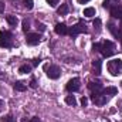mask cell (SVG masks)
Segmentation results:
<instances>
[{"instance_id":"20","label":"cell","mask_w":122,"mask_h":122,"mask_svg":"<svg viewBox=\"0 0 122 122\" xmlns=\"http://www.w3.org/2000/svg\"><path fill=\"white\" fill-rule=\"evenodd\" d=\"M23 4H24V7H26L27 10H31L33 6H34V1H33V0H23Z\"/></svg>"},{"instance_id":"18","label":"cell","mask_w":122,"mask_h":122,"mask_svg":"<svg viewBox=\"0 0 122 122\" xmlns=\"http://www.w3.org/2000/svg\"><path fill=\"white\" fill-rule=\"evenodd\" d=\"M65 102H67L68 105H71V107H75V105H77V99H75L74 95H68V97H65Z\"/></svg>"},{"instance_id":"1","label":"cell","mask_w":122,"mask_h":122,"mask_svg":"<svg viewBox=\"0 0 122 122\" xmlns=\"http://www.w3.org/2000/svg\"><path fill=\"white\" fill-rule=\"evenodd\" d=\"M108 71L114 77L121 75L122 74V60L121 58H114V60L108 61Z\"/></svg>"},{"instance_id":"32","label":"cell","mask_w":122,"mask_h":122,"mask_svg":"<svg viewBox=\"0 0 122 122\" xmlns=\"http://www.w3.org/2000/svg\"><path fill=\"white\" fill-rule=\"evenodd\" d=\"M29 122H41V121H40V118H38V117H34V118H31Z\"/></svg>"},{"instance_id":"21","label":"cell","mask_w":122,"mask_h":122,"mask_svg":"<svg viewBox=\"0 0 122 122\" xmlns=\"http://www.w3.org/2000/svg\"><path fill=\"white\" fill-rule=\"evenodd\" d=\"M21 26H23V27H21L23 31H26V33H27L29 29H30V21H29L27 19H24V20H23V23H21Z\"/></svg>"},{"instance_id":"13","label":"cell","mask_w":122,"mask_h":122,"mask_svg":"<svg viewBox=\"0 0 122 122\" xmlns=\"http://www.w3.org/2000/svg\"><path fill=\"white\" fill-rule=\"evenodd\" d=\"M102 94L104 95H109V97H114V95H117L118 94V90L115 88V87H107V88H104L102 90Z\"/></svg>"},{"instance_id":"2","label":"cell","mask_w":122,"mask_h":122,"mask_svg":"<svg viewBox=\"0 0 122 122\" xmlns=\"http://www.w3.org/2000/svg\"><path fill=\"white\" fill-rule=\"evenodd\" d=\"M13 46V34L10 31H0V47L10 48Z\"/></svg>"},{"instance_id":"6","label":"cell","mask_w":122,"mask_h":122,"mask_svg":"<svg viewBox=\"0 0 122 122\" xmlns=\"http://www.w3.org/2000/svg\"><path fill=\"white\" fill-rule=\"evenodd\" d=\"M40 40H41V36H40L38 33H29V34L26 36V43H27L29 46H36V44H38Z\"/></svg>"},{"instance_id":"25","label":"cell","mask_w":122,"mask_h":122,"mask_svg":"<svg viewBox=\"0 0 122 122\" xmlns=\"http://www.w3.org/2000/svg\"><path fill=\"white\" fill-rule=\"evenodd\" d=\"M37 29L43 33V31H46V26H44L43 23H38V21H37Z\"/></svg>"},{"instance_id":"8","label":"cell","mask_w":122,"mask_h":122,"mask_svg":"<svg viewBox=\"0 0 122 122\" xmlns=\"http://www.w3.org/2000/svg\"><path fill=\"white\" fill-rule=\"evenodd\" d=\"M80 78H72V80H70L68 81V84H67V91L70 92H77L80 90Z\"/></svg>"},{"instance_id":"3","label":"cell","mask_w":122,"mask_h":122,"mask_svg":"<svg viewBox=\"0 0 122 122\" xmlns=\"http://www.w3.org/2000/svg\"><path fill=\"white\" fill-rule=\"evenodd\" d=\"M101 54L104 57H107V58L111 57V56H114L115 54V44L112 41H109V40L104 41L102 43V47H101Z\"/></svg>"},{"instance_id":"34","label":"cell","mask_w":122,"mask_h":122,"mask_svg":"<svg viewBox=\"0 0 122 122\" xmlns=\"http://www.w3.org/2000/svg\"><path fill=\"white\" fill-rule=\"evenodd\" d=\"M3 107H4V102H3V101L0 99V111H1V108H3Z\"/></svg>"},{"instance_id":"31","label":"cell","mask_w":122,"mask_h":122,"mask_svg":"<svg viewBox=\"0 0 122 122\" xmlns=\"http://www.w3.org/2000/svg\"><path fill=\"white\" fill-rule=\"evenodd\" d=\"M3 11H4V3L0 1V14H3Z\"/></svg>"},{"instance_id":"11","label":"cell","mask_w":122,"mask_h":122,"mask_svg":"<svg viewBox=\"0 0 122 122\" xmlns=\"http://www.w3.org/2000/svg\"><path fill=\"white\" fill-rule=\"evenodd\" d=\"M88 88H90L92 92H101L102 91V82H101V81H90Z\"/></svg>"},{"instance_id":"17","label":"cell","mask_w":122,"mask_h":122,"mask_svg":"<svg viewBox=\"0 0 122 122\" xmlns=\"http://www.w3.org/2000/svg\"><path fill=\"white\" fill-rule=\"evenodd\" d=\"M30 71H31L30 64H23V65H20V68H19V72H20V74H27V72H30Z\"/></svg>"},{"instance_id":"4","label":"cell","mask_w":122,"mask_h":122,"mask_svg":"<svg viewBox=\"0 0 122 122\" xmlns=\"http://www.w3.org/2000/svg\"><path fill=\"white\" fill-rule=\"evenodd\" d=\"M81 33H87V26H85V23L84 21H78L77 24H74L71 29H68V34L72 37V38H75L78 34H81Z\"/></svg>"},{"instance_id":"27","label":"cell","mask_w":122,"mask_h":122,"mask_svg":"<svg viewBox=\"0 0 122 122\" xmlns=\"http://www.w3.org/2000/svg\"><path fill=\"white\" fill-rule=\"evenodd\" d=\"M87 104H88V99H87L85 97H82V98H81V105H82V107H87Z\"/></svg>"},{"instance_id":"23","label":"cell","mask_w":122,"mask_h":122,"mask_svg":"<svg viewBox=\"0 0 122 122\" xmlns=\"http://www.w3.org/2000/svg\"><path fill=\"white\" fill-rule=\"evenodd\" d=\"M1 121H3V122H14V117H13L11 114H9V115L3 117V118H1Z\"/></svg>"},{"instance_id":"19","label":"cell","mask_w":122,"mask_h":122,"mask_svg":"<svg viewBox=\"0 0 122 122\" xmlns=\"http://www.w3.org/2000/svg\"><path fill=\"white\" fill-rule=\"evenodd\" d=\"M84 16H85V17H94V16H95V9H94V7H87V9H84Z\"/></svg>"},{"instance_id":"22","label":"cell","mask_w":122,"mask_h":122,"mask_svg":"<svg viewBox=\"0 0 122 122\" xmlns=\"http://www.w3.org/2000/svg\"><path fill=\"white\" fill-rule=\"evenodd\" d=\"M92 26H94V29L97 31H99L101 30V20H99V19H95L94 23H92Z\"/></svg>"},{"instance_id":"9","label":"cell","mask_w":122,"mask_h":122,"mask_svg":"<svg viewBox=\"0 0 122 122\" xmlns=\"http://www.w3.org/2000/svg\"><path fill=\"white\" fill-rule=\"evenodd\" d=\"M109 11H111V16H112L114 19H119V20H122V6H118V4L111 6Z\"/></svg>"},{"instance_id":"16","label":"cell","mask_w":122,"mask_h":122,"mask_svg":"<svg viewBox=\"0 0 122 122\" xmlns=\"http://www.w3.org/2000/svg\"><path fill=\"white\" fill-rule=\"evenodd\" d=\"M26 84L23 82V81H17L16 84H14V90L16 91H20V92H23V91H26Z\"/></svg>"},{"instance_id":"14","label":"cell","mask_w":122,"mask_h":122,"mask_svg":"<svg viewBox=\"0 0 122 122\" xmlns=\"http://www.w3.org/2000/svg\"><path fill=\"white\" fill-rule=\"evenodd\" d=\"M6 20H7V23H9L10 26H17V23H19V19H17L14 14H9V16H6Z\"/></svg>"},{"instance_id":"10","label":"cell","mask_w":122,"mask_h":122,"mask_svg":"<svg viewBox=\"0 0 122 122\" xmlns=\"http://www.w3.org/2000/svg\"><path fill=\"white\" fill-rule=\"evenodd\" d=\"M101 67H102V61L95 58L92 61V74L94 75H99L101 74Z\"/></svg>"},{"instance_id":"5","label":"cell","mask_w":122,"mask_h":122,"mask_svg":"<svg viewBox=\"0 0 122 122\" xmlns=\"http://www.w3.org/2000/svg\"><path fill=\"white\" fill-rule=\"evenodd\" d=\"M91 99H92V102L97 104V105H105L107 101H108L107 95H104L102 92H92L91 94Z\"/></svg>"},{"instance_id":"12","label":"cell","mask_w":122,"mask_h":122,"mask_svg":"<svg viewBox=\"0 0 122 122\" xmlns=\"http://www.w3.org/2000/svg\"><path fill=\"white\" fill-rule=\"evenodd\" d=\"M56 33L60 36H65V34H68V27L64 23H58V24H56Z\"/></svg>"},{"instance_id":"24","label":"cell","mask_w":122,"mask_h":122,"mask_svg":"<svg viewBox=\"0 0 122 122\" xmlns=\"http://www.w3.org/2000/svg\"><path fill=\"white\" fill-rule=\"evenodd\" d=\"M101 47H102V44L95 43V44L92 46V50H94V51H97V53H101Z\"/></svg>"},{"instance_id":"33","label":"cell","mask_w":122,"mask_h":122,"mask_svg":"<svg viewBox=\"0 0 122 122\" xmlns=\"http://www.w3.org/2000/svg\"><path fill=\"white\" fill-rule=\"evenodd\" d=\"M88 1H90V0H78L80 4H84V3H88Z\"/></svg>"},{"instance_id":"7","label":"cell","mask_w":122,"mask_h":122,"mask_svg":"<svg viewBox=\"0 0 122 122\" xmlns=\"http://www.w3.org/2000/svg\"><path fill=\"white\" fill-rule=\"evenodd\" d=\"M47 75H48L51 80H57V78H60V75H61L60 68H58L57 65H50V67H47Z\"/></svg>"},{"instance_id":"28","label":"cell","mask_w":122,"mask_h":122,"mask_svg":"<svg viewBox=\"0 0 122 122\" xmlns=\"http://www.w3.org/2000/svg\"><path fill=\"white\" fill-rule=\"evenodd\" d=\"M30 87L31 88H36V87H37V81H36V78H33V80L30 81Z\"/></svg>"},{"instance_id":"35","label":"cell","mask_w":122,"mask_h":122,"mask_svg":"<svg viewBox=\"0 0 122 122\" xmlns=\"http://www.w3.org/2000/svg\"><path fill=\"white\" fill-rule=\"evenodd\" d=\"M114 1H115V3H118V1H119V0H114Z\"/></svg>"},{"instance_id":"26","label":"cell","mask_w":122,"mask_h":122,"mask_svg":"<svg viewBox=\"0 0 122 122\" xmlns=\"http://www.w3.org/2000/svg\"><path fill=\"white\" fill-rule=\"evenodd\" d=\"M47 3H48L51 7H56V6L58 4V0H47Z\"/></svg>"},{"instance_id":"15","label":"cell","mask_w":122,"mask_h":122,"mask_svg":"<svg viewBox=\"0 0 122 122\" xmlns=\"http://www.w3.org/2000/svg\"><path fill=\"white\" fill-rule=\"evenodd\" d=\"M57 13H58L60 16H65V14L68 13V4H67V3H62L60 7L57 9Z\"/></svg>"},{"instance_id":"29","label":"cell","mask_w":122,"mask_h":122,"mask_svg":"<svg viewBox=\"0 0 122 122\" xmlns=\"http://www.w3.org/2000/svg\"><path fill=\"white\" fill-rule=\"evenodd\" d=\"M102 6H104V7H105V9H111V4H109V0H105V1H104V4H102Z\"/></svg>"},{"instance_id":"30","label":"cell","mask_w":122,"mask_h":122,"mask_svg":"<svg viewBox=\"0 0 122 122\" xmlns=\"http://www.w3.org/2000/svg\"><path fill=\"white\" fill-rule=\"evenodd\" d=\"M40 58H34V60H33V65H34V67H36V65H38V64H40Z\"/></svg>"}]
</instances>
